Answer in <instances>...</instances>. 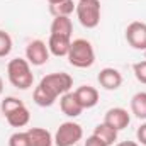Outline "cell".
<instances>
[{
	"mask_svg": "<svg viewBox=\"0 0 146 146\" xmlns=\"http://www.w3.org/2000/svg\"><path fill=\"white\" fill-rule=\"evenodd\" d=\"M27 136L31 146H53L54 145V138L53 134L44 129V127H29L27 129Z\"/></svg>",
	"mask_w": 146,
	"mask_h": 146,
	"instance_id": "4fadbf2b",
	"label": "cell"
},
{
	"mask_svg": "<svg viewBox=\"0 0 146 146\" xmlns=\"http://www.w3.org/2000/svg\"><path fill=\"white\" fill-rule=\"evenodd\" d=\"M21 106H24V102L21 100V99H17V97H5L3 100H2V104H0V110H2V114L3 115H7V114H10L12 110L19 109Z\"/></svg>",
	"mask_w": 146,
	"mask_h": 146,
	"instance_id": "d6986e66",
	"label": "cell"
},
{
	"mask_svg": "<svg viewBox=\"0 0 146 146\" xmlns=\"http://www.w3.org/2000/svg\"><path fill=\"white\" fill-rule=\"evenodd\" d=\"M66 58L68 63L75 68H90L95 63V49L87 39H73Z\"/></svg>",
	"mask_w": 146,
	"mask_h": 146,
	"instance_id": "7a4b0ae2",
	"label": "cell"
},
{
	"mask_svg": "<svg viewBox=\"0 0 146 146\" xmlns=\"http://www.w3.org/2000/svg\"><path fill=\"white\" fill-rule=\"evenodd\" d=\"M145 56H146V51H145Z\"/></svg>",
	"mask_w": 146,
	"mask_h": 146,
	"instance_id": "83f0119b",
	"label": "cell"
},
{
	"mask_svg": "<svg viewBox=\"0 0 146 146\" xmlns=\"http://www.w3.org/2000/svg\"><path fill=\"white\" fill-rule=\"evenodd\" d=\"M39 87H42L54 100L68 92H72L73 87V78L65 72H58V73H49L46 76L41 78Z\"/></svg>",
	"mask_w": 146,
	"mask_h": 146,
	"instance_id": "3957f363",
	"label": "cell"
},
{
	"mask_svg": "<svg viewBox=\"0 0 146 146\" xmlns=\"http://www.w3.org/2000/svg\"><path fill=\"white\" fill-rule=\"evenodd\" d=\"M9 146H31L27 131H17V133L10 134V138H9Z\"/></svg>",
	"mask_w": 146,
	"mask_h": 146,
	"instance_id": "44dd1931",
	"label": "cell"
},
{
	"mask_svg": "<svg viewBox=\"0 0 146 146\" xmlns=\"http://www.w3.org/2000/svg\"><path fill=\"white\" fill-rule=\"evenodd\" d=\"M70 46H72V37L58 36V34H49L48 49H49V53H51L53 56H58V58L68 56Z\"/></svg>",
	"mask_w": 146,
	"mask_h": 146,
	"instance_id": "8fae6325",
	"label": "cell"
},
{
	"mask_svg": "<svg viewBox=\"0 0 146 146\" xmlns=\"http://www.w3.org/2000/svg\"><path fill=\"white\" fill-rule=\"evenodd\" d=\"M83 146H107L100 138H97L95 134H92V136H88L87 139H85V145Z\"/></svg>",
	"mask_w": 146,
	"mask_h": 146,
	"instance_id": "cb8c5ba5",
	"label": "cell"
},
{
	"mask_svg": "<svg viewBox=\"0 0 146 146\" xmlns=\"http://www.w3.org/2000/svg\"><path fill=\"white\" fill-rule=\"evenodd\" d=\"M7 78L12 83V87L19 90H27L34 83V75L31 70V65L26 58H14L7 65Z\"/></svg>",
	"mask_w": 146,
	"mask_h": 146,
	"instance_id": "6da1fadb",
	"label": "cell"
},
{
	"mask_svg": "<svg viewBox=\"0 0 146 146\" xmlns=\"http://www.w3.org/2000/svg\"><path fill=\"white\" fill-rule=\"evenodd\" d=\"M136 138H138V143H139V145L146 146V122H143V124L138 127V131H136Z\"/></svg>",
	"mask_w": 146,
	"mask_h": 146,
	"instance_id": "603a6c76",
	"label": "cell"
},
{
	"mask_svg": "<svg viewBox=\"0 0 146 146\" xmlns=\"http://www.w3.org/2000/svg\"><path fill=\"white\" fill-rule=\"evenodd\" d=\"M60 2H65V0H48L49 5H56V3H60Z\"/></svg>",
	"mask_w": 146,
	"mask_h": 146,
	"instance_id": "484cf974",
	"label": "cell"
},
{
	"mask_svg": "<svg viewBox=\"0 0 146 146\" xmlns=\"http://www.w3.org/2000/svg\"><path fill=\"white\" fill-rule=\"evenodd\" d=\"M51 34H58V36L72 37L73 33V22L70 17H54L49 27Z\"/></svg>",
	"mask_w": 146,
	"mask_h": 146,
	"instance_id": "9a60e30c",
	"label": "cell"
},
{
	"mask_svg": "<svg viewBox=\"0 0 146 146\" xmlns=\"http://www.w3.org/2000/svg\"><path fill=\"white\" fill-rule=\"evenodd\" d=\"M115 146H139V143H136V141H122V143H117Z\"/></svg>",
	"mask_w": 146,
	"mask_h": 146,
	"instance_id": "d4e9b609",
	"label": "cell"
},
{
	"mask_svg": "<svg viewBox=\"0 0 146 146\" xmlns=\"http://www.w3.org/2000/svg\"><path fill=\"white\" fill-rule=\"evenodd\" d=\"M2 92H3V80H2V76H0V95H2Z\"/></svg>",
	"mask_w": 146,
	"mask_h": 146,
	"instance_id": "4316f807",
	"label": "cell"
},
{
	"mask_svg": "<svg viewBox=\"0 0 146 146\" xmlns=\"http://www.w3.org/2000/svg\"><path fill=\"white\" fill-rule=\"evenodd\" d=\"M49 49L48 44L41 39H34L26 46V60L33 66H42L49 61Z\"/></svg>",
	"mask_w": 146,
	"mask_h": 146,
	"instance_id": "8992f818",
	"label": "cell"
},
{
	"mask_svg": "<svg viewBox=\"0 0 146 146\" xmlns=\"http://www.w3.org/2000/svg\"><path fill=\"white\" fill-rule=\"evenodd\" d=\"M76 9V3L73 0H65L56 5H49V12L53 17H70Z\"/></svg>",
	"mask_w": 146,
	"mask_h": 146,
	"instance_id": "ac0fdd59",
	"label": "cell"
},
{
	"mask_svg": "<svg viewBox=\"0 0 146 146\" xmlns=\"http://www.w3.org/2000/svg\"><path fill=\"white\" fill-rule=\"evenodd\" d=\"M126 41L133 49L146 51V22L133 21L126 27Z\"/></svg>",
	"mask_w": 146,
	"mask_h": 146,
	"instance_id": "52a82bcc",
	"label": "cell"
},
{
	"mask_svg": "<svg viewBox=\"0 0 146 146\" xmlns=\"http://www.w3.org/2000/svg\"><path fill=\"white\" fill-rule=\"evenodd\" d=\"M117 133H119V131H115L114 127H110L109 124L100 122V124L95 126V129H94L92 134H95L97 138H100L107 146H112L115 141H117Z\"/></svg>",
	"mask_w": 146,
	"mask_h": 146,
	"instance_id": "2e32d148",
	"label": "cell"
},
{
	"mask_svg": "<svg viewBox=\"0 0 146 146\" xmlns=\"http://www.w3.org/2000/svg\"><path fill=\"white\" fill-rule=\"evenodd\" d=\"M75 12L85 29H95L100 24V0H78Z\"/></svg>",
	"mask_w": 146,
	"mask_h": 146,
	"instance_id": "277c9868",
	"label": "cell"
},
{
	"mask_svg": "<svg viewBox=\"0 0 146 146\" xmlns=\"http://www.w3.org/2000/svg\"><path fill=\"white\" fill-rule=\"evenodd\" d=\"M12 46H14V42H12L10 34L7 31H2L0 29V58L9 56L10 51H12Z\"/></svg>",
	"mask_w": 146,
	"mask_h": 146,
	"instance_id": "ffe728a7",
	"label": "cell"
},
{
	"mask_svg": "<svg viewBox=\"0 0 146 146\" xmlns=\"http://www.w3.org/2000/svg\"><path fill=\"white\" fill-rule=\"evenodd\" d=\"M60 109L68 117H78L83 112V107L80 106L75 92H68V94H65V95L60 97Z\"/></svg>",
	"mask_w": 146,
	"mask_h": 146,
	"instance_id": "7c38bea8",
	"label": "cell"
},
{
	"mask_svg": "<svg viewBox=\"0 0 146 146\" xmlns=\"http://www.w3.org/2000/svg\"><path fill=\"white\" fill-rule=\"evenodd\" d=\"M104 122L114 127L115 131H122L131 122V114L124 107H112L104 114Z\"/></svg>",
	"mask_w": 146,
	"mask_h": 146,
	"instance_id": "ba28073f",
	"label": "cell"
},
{
	"mask_svg": "<svg viewBox=\"0 0 146 146\" xmlns=\"http://www.w3.org/2000/svg\"><path fill=\"white\" fill-rule=\"evenodd\" d=\"M5 119H7V122L12 127H24L31 121V112H29V109L26 106H21L19 109H15V110H12L10 114H7Z\"/></svg>",
	"mask_w": 146,
	"mask_h": 146,
	"instance_id": "5bb4252c",
	"label": "cell"
},
{
	"mask_svg": "<svg viewBox=\"0 0 146 146\" xmlns=\"http://www.w3.org/2000/svg\"><path fill=\"white\" fill-rule=\"evenodd\" d=\"M133 73H134V76H136V80L139 83L146 85V60L134 63L133 65Z\"/></svg>",
	"mask_w": 146,
	"mask_h": 146,
	"instance_id": "7402d4cb",
	"label": "cell"
},
{
	"mask_svg": "<svg viewBox=\"0 0 146 146\" xmlns=\"http://www.w3.org/2000/svg\"><path fill=\"white\" fill-rule=\"evenodd\" d=\"M73 92H75L80 106L83 107V110L92 109V107H95L99 104V90L95 87H92V85H82Z\"/></svg>",
	"mask_w": 146,
	"mask_h": 146,
	"instance_id": "30bf717a",
	"label": "cell"
},
{
	"mask_svg": "<svg viewBox=\"0 0 146 146\" xmlns=\"http://www.w3.org/2000/svg\"><path fill=\"white\" fill-rule=\"evenodd\" d=\"M97 80H99V85L104 90H109V92L117 90L122 85V75H121V72L115 70V68H112V66L102 68L99 72V75H97Z\"/></svg>",
	"mask_w": 146,
	"mask_h": 146,
	"instance_id": "9c48e42d",
	"label": "cell"
},
{
	"mask_svg": "<svg viewBox=\"0 0 146 146\" xmlns=\"http://www.w3.org/2000/svg\"><path fill=\"white\" fill-rule=\"evenodd\" d=\"M54 146H75L83 138V129L78 122L66 121L61 122L54 133Z\"/></svg>",
	"mask_w": 146,
	"mask_h": 146,
	"instance_id": "5b68a950",
	"label": "cell"
},
{
	"mask_svg": "<svg viewBox=\"0 0 146 146\" xmlns=\"http://www.w3.org/2000/svg\"><path fill=\"white\" fill-rule=\"evenodd\" d=\"M131 112L138 119L146 121V92H138L131 97Z\"/></svg>",
	"mask_w": 146,
	"mask_h": 146,
	"instance_id": "e0dca14e",
	"label": "cell"
}]
</instances>
